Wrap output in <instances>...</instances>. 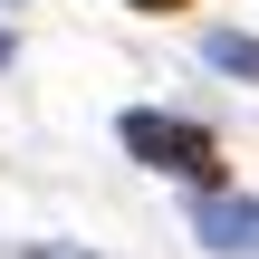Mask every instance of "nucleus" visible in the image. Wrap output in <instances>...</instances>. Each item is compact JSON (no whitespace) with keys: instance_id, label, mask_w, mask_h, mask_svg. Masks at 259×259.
I'll return each instance as SVG.
<instances>
[{"instance_id":"nucleus-6","label":"nucleus","mask_w":259,"mask_h":259,"mask_svg":"<svg viewBox=\"0 0 259 259\" xmlns=\"http://www.w3.org/2000/svg\"><path fill=\"white\" fill-rule=\"evenodd\" d=\"M0 10H19V0H0Z\"/></svg>"},{"instance_id":"nucleus-2","label":"nucleus","mask_w":259,"mask_h":259,"mask_svg":"<svg viewBox=\"0 0 259 259\" xmlns=\"http://www.w3.org/2000/svg\"><path fill=\"white\" fill-rule=\"evenodd\" d=\"M192 240L211 259H259V202H240V192H192Z\"/></svg>"},{"instance_id":"nucleus-4","label":"nucleus","mask_w":259,"mask_h":259,"mask_svg":"<svg viewBox=\"0 0 259 259\" xmlns=\"http://www.w3.org/2000/svg\"><path fill=\"white\" fill-rule=\"evenodd\" d=\"M10 58H19V38H10V29H0V67H10Z\"/></svg>"},{"instance_id":"nucleus-5","label":"nucleus","mask_w":259,"mask_h":259,"mask_svg":"<svg viewBox=\"0 0 259 259\" xmlns=\"http://www.w3.org/2000/svg\"><path fill=\"white\" fill-rule=\"evenodd\" d=\"M125 10H183V0H125Z\"/></svg>"},{"instance_id":"nucleus-3","label":"nucleus","mask_w":259,"mask_h":259,"mask_svg":"<svg viewBox=\"0 0 259 259\" xmlns=\"http://www.w3.org/2000/svg\"><path fill=\"white\" fill-rule=\"evenodd\" d=\"M202 58H211V67H231V77H259V38H240V29H211V38H202Z\"/></svg>"},{"instance_id":"nucleus-1","label":"nucleus","mask_w":259,"mask_h":259,"mask_svg":"<svg viewBox=\"0 0 259 259\" xmlns=\"http://www.w3.org/2000/svg\"><path fill=\"white\" fill-rule=\"evenodd\" d=\"M115 144H125L135 163L173 173V183H221V144H211L202 125L163 115V106H125V115H115Z\"/></svg>"}]
</instances>
